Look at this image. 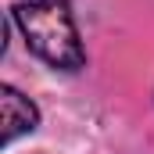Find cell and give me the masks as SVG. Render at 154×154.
<instances>
[{"mask_svg": "<svg viewBox=\"0 0 154 154\" xmlns=\"http://www.w3.org/2000/svg\"><path fill=\"white\" fill-rule=\"evenodd\" d=\"M14 25L29 43V50L54 68H79L82 65V43L79 29L61 0H22L14 7Z\"/></svg>", "mask_w": 154, "mask_h": 154, "instance_id": "cell-1", "label": "cell"}, {"mask_svg": "<svg viewBox=\"0 0 154 154\" xmlns=\"http://www.w3.org/2000/svg\"><path fill=\"white\" fill-rule=\"evenodd\" d=\"M0 97H4V143H14L22 133H32L36 129V108H32V100H25L14 86H4L0 90Z\"/></svg>", "mask_w": 154, "mask_h": 154, "instance_id": "cell-2", "label": "cell"}]
</instances>
